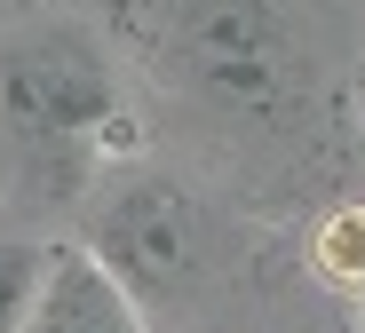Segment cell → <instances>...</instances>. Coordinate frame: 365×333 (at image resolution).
<instances>
[{"instance_id": "52a82bcc", "label": "cell", "mask_w": 365, "mask_h": 333, "mask_svg": "<svg viewBox=\"0 0 365 333\" xmlns=\"http://www.w3.org/2000/svg\"><path fill=\"white\" fill-rule=\"evenodd\" d=\"M357 333H365V294H357Z\"/></svg>"}, {"instance_id": "277c9868", "label": "cell", "mask_w": 365, "mask_h": 333, "mask_svg": "<svg viewBox=\"0 0 365 333\" xmlns=\"http://www.w3.org/2000/svg\"><path fill=\"white\" fill-rule=\"evenodd\" d=\"M24 333H151V309L119 286L80 238H56V246H48V278H40V302H32Z\"/></svg>"}, {"instance_id": "6da1fadb", "label": "cell", "mask_w": 365, "mask_h": 333, "mask_svg": "<svg viewBox=\"0 0 365 333\" xmlns=\"http://www.w3.org/2000/svg\"><path fill=\"white\" fill-rule=\"evenodd\" d=\"M135 143L119 63L88 24H24L0 32V151L32 190L72 198L96 167Z\"/></svg>"}, {"instance_id": "3957f363", "label": "cell", "mask_w": 365, "mask_h": 333, "mask_svg": "<svg viewBox=\"0 0 365 333\" xmlns=\"http://www.w3.org/2000/svg\"><path fill=\"white\" fill-rule=\"evenodd\" d=\"M80 246L151 309L159 294H182L199 278V262H207V215H199V198L182 190L175 175L135 167V175H111V190H103V207H96V222H88Z\"/></svg>"}, {"instance_id": "8992f818", "label": "cell", "mask_w": 365, "mask_h": 333, "mask_svg": "<svg viewBox=\"0 0 365 333\" xmlns=\"http://www.w3.org/2000/svg\"><path fill=\"white\" fill-rule=\"evenodd\" d=\"M318 270L334 278V286H349V294H365V207H341L326 230H318Z\"/></svg>"}, {"instance_id": "7a4b0ae2", "label": "cell", "mask_w": 365, "mask_h": 333, "mask_svg": "<svg viewBox=\"0 0 365 333\" xmlns=\"http://www.w3.org/2000/svg\"><path fill=\"white\" fill-rule=\"evenodd\" d=\"M159 63L175 88L230 119H278L302 96L294 0H167Z\"/></svg>"}, {"instance_id": "5b68a950", "label": "cell", "mask_w": 365, "mask_h": 333, "mask_svg": "<svg viewBox=\"0 0 365 333\" xmlns=\"http://www.w3.org/2000/svg\"><path fill=\"white\" fill-rule=\"evenodd\" d=\"M40 278H48V246L0 230V333H24V317L40 302Z\"/></svg>"}]
</instances>
